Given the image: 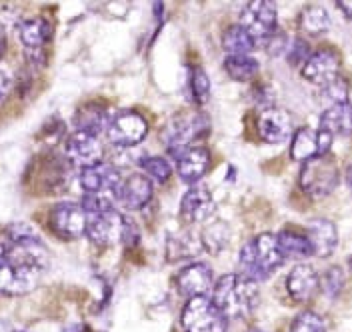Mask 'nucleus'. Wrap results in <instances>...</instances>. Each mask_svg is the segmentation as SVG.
<instances>
[{
  "instance_id": "nucleus-30",
  "label": "nucleus",
  "mask_w": 352,
  "mask_h": 332,
  "mask_svg": "<svg viewBox=\"0 0 352 332\" xmlns=\"http://www.w3.org/2000/svg\"><path fill=\"white\" fill-rule=\"evenodd\" d=\"M140 166L144 168L146 177L156 182H166L170 175H173V166L166 158H160V156H148L140 162Z\"/></svg>"
},
{
  "instance_id": "nucleus-20",
  "label": "nucleus",
  "mask_w": 352,
  "mask_h": 332,
  "mask_svg": "<svg viewBox=\"0 0 352 332\" xmlns=\"http://www.w3.org/2000/svg\"><path fill=\"white\" fill-rule=\"evenodd\" d=\"M110 120L112 118H109L107 107H102L98 102H87V104H82L78 111L74 112V118H72V122H74V126H76L78 133L92 134V136H98V134H102L104 131H109Z\"/></svg>"
},
{
  "instance_id": "nucleus-22",
  "label": "nucleus",
  "mask_w": 352,
  "mask_h": 332,
  "mask_svg": "<svg viewBox=\"0 0 352 332\" xmlns=\"http://www.w3.org/2000/svg\"><path fill=\"white\" fill-rule=\"evenodd\" d=\"M320 131H327L332 136H351L352 134V104H332L330 109L322 112L320 122H318Z\"/></svg>"
},
{
  "instance_id": "nucleus-4",
  "label": "nucleus",
  "mask_w": 352,
  "mask_h": 332,
  "mask_svg": "<svg viewBox=\"0 0 352 332\" xmlns=\"http://www.w3.org/2000/svg\"><path fill=\"white\" fill-rule=\"evenodd\" d=\"M340 173L336 166V160L330 155L316 156L312 160L305 162L300 170V188L307 192L310 199H324L334 192L338 186Z\"/></svg>"
},
{
  "instance_id": "nucleus-5",
  "label": "nucleus",
  "mask_w": 352,
  "mask_h": 332,
  "mask_svg": "<svg viewBox=\"0 0 352 332\" xmlns=\"http://www.w3.org/2000/svg\"><path fill=\"white\" fill-rule=\"evenodd\" d=\"M182 329L184 332H226V314L217 307L212 298L195 296L182 309Z\"/></svg>"
},
{
  "instance_id": "nucleus-9",
  "label": "nucleus",
  "mask_w": 352,
  "mask_h": 332,
  "mask_svg": "<svg viewBox=\"0 0 352 332\" xmlns=\"http://www.w3.org/2000/svg\"><path fill=\"white\" fill-rule=\"evenodd\" d=\"M126 222H129V219L116 210L88 217V241L96 246H110L114 243H122L124 232H126Z\"/></svg>"
},
{
  "instance_id": "nucleus-18",
  "label": "nucleus",
  "mask_w": 352,
  "mask_h": 332,
  "mask_svg": "<svg viewBox=\"0 0 352 332\" xmlns=\"http://www.w3.org/2000/svg\"><path fill=\"white\" fill-rule=\"evenodd\" d=\"M208 166H210V153L202 146H190L176 156L178 177L188 184H195L204 177Z\"/></svg>"
},
{
  "instance_id": "nucleus-31",
  "label": "nucleus",
  "mask_w": 352,
  "mask_h": 332,
  "mask_svg": "<svg viewBox=\"0 0 352 332\" xmlns=\"http://www.w3.org/2000/svg\"><path fill=\"white\" fill-rule=\"evenodd\" d=\"M290 332H327V324L316 312L305 310L292 320Z\"/></svg>"
},
{
  "instance_id": "nucleus-3",
  "label": "nucleus",
  "mask_w": 352,
  "mask_h": 332,
  "mask_svg": "<svg viewBox=\"0 0 352 332\" xmlns=\"http://www.w3.org/2000/svg\"><path fill=\"white\" fill-rule=\"evenodd\" d=\"M217 302L226 318H242L252 314V310L258 307V285L242 274H224L214 285V296Z\"/></svg>"
},
{
  "instance_id": "nucleus-8",
  "label": "nucleus",
  "mask_w": 352,
  "mask_h": 332,
  "mask_svg": "<svg viewBox=\"0 0 352 332\" xmlns=\"http://www.w3.org/2000/svg\"><path fill=\"white\" fill-rule=\"evenodd\" d=\"M88 214L80 204L74 202H60L50 212V228L56 236L65 241H74L87 234Z\"/></svg>"
},
{
  "instance_id": "nucleus-19",
  "label": "nucleus",
  "mask_w": 352,
  "mask_h": 332,
  "mask_svg": "<svg viewBox=\"0 0 352 332\" xmlns=\"http://www.w3.org/2000/svg\"><path fill=\"white\" fill-rule=\"evenodd\" d=\"M318 287H320V278L310 265L294 266L286 278V288H288L290 296L298 302L310 300Z\"/></svg>"
},
{
  "instance_id": "nucleus-38",
  "label": "nucleus",
  "mask_w": 352,
  "mask_h": 332,
  "mask_svg": "<svg viewBox=\"0 0 352 332\" xmlns=\"http://www.w3.org/2000/svg\"><path fill=\"white\" fill-rule=\"evenodd\" d=\"M336 6L342 10V14H344L349 21H352V0H338Z\"/></svg>"
},
{
  "instance_id": "nucleus-29",
  "label": "nucleus",
  "mask_w": 352,
  "mask_h": 332,
  "mask_svg": "<svg viewBox=\"0 0 352 332\" xmlns=\"http://www.w3.org/2000/svg\"><path fill=\"white\" fill-rule=\"evenodd\" d=\"M188 85H190V98H192V102L198 104V107H202L208 100V96H210V80H208L206 72L202 68H192Z\"/></svg>"
},
{
  "instance_id": "nucleus-26",
  "label": "nucleus",
  "mask_w": 352,
  "mask_h": 332,
  "mask_svg": "<svg viewBox=\"0 0 352 332\" xmlns=\"http://www.w3.org/2000/svg\"><path fill=\"white\" fill-rule=\"evenodd\" d=\"M256 45V41L252 38V34L241 26V24H232L224 30L222 34V48L228 52V56H241L248 54Z\"/></svg>"
},
{
  "instance_id": "nucleus-6",
  "label": "nucleus",
  "mask_w": 352,
  "mask_h": 332,
  "mask_svg": "<svg viewBox=\"0 0 352 332\" xmlns=\"http://www.w3.org/2000/svg\"><path fill=\"white\" fill-rule=\"evenodd\" d=\"M210 124L208 118L200 112H180L173 118V122L168 124L164 138H166V146L168 153H173L175 158L182 151L190 148V142H195L197 138L204 136L208 133Z\"/></svg>"
},
{
  "instance_id": "nucleus-14",
  "label": "nucleus",
  "mask_w": 352,
  "mask_h": 332,
  "mask_svg": "<svg viewBox=\"0 0 352 332\" xmlns=\"http://www.w3.org/2000/svg\"><path fill=\"white\" fill-rule=\"evenodd\" d=\"M338 68H340V60L332 50H316L305 63L302 76L312 85L327 87L338 76Z\"/></svg>"
},
{
  "instance_id": "nucleus-39",
  "label": "nucleus",
  "mask_w": 352,
  "mask_h": 332,
  "mask_svg": "<svg viewBox=\"0 0 352 332\" xmlns=\"http://www.w3.org/2000/svg\"><path fill=\"white\" fill-rule=\"evenodd\" d=\"M65 332H90L87 324H70V327H66Z\"/></svg>"
},
{
  "instance_id": "nucleus-35",
  "label": "nucleus",
  "mask_w": 352,
  "mask_h": 332,
  "mask_svg": "<svg viewBox=\"0 0 352 332\" xmlns=\"http://www.w3.org/2000/svg\"><path fill=\"white\" fill-rule=\"evenodd\" d=\"M264 45H266V50L272 54V56H278V54H283L286 50V46H288V38H286L285 32H274L272 36H268L266 41H264Z\"/></svg>"
},
{
  "instance_id": "nucleus-2",
  "label": "nucleus",
  "mask_w": 352,
  "mask_h": 332,
  "mask_svg": "<svg viewBox=\"0 0 352 332\" xmlns=\"http://www.w3.org/2000/svg\"><path fill=\"white\" fill-rule=\"evenodd\" d=\"M283 265L285 256L280 252L276 234L264 232L242 246L241 274L254 283L268 280Z\"/></svg>"
},
{
  "instance_id": "nucleus-25",
  "label": "nucleus",
  "mask_w": 352,
  "mask_h": 332,
  "mask_svg": "<svg viewBox=\"0 0 352 332\" xmlns=\"http://www.w3.org/2000/svg\"><path fill=\"white\" fill-rule=\"evenodd\" d=\"M276 236H278V246H280V252L285 258L300 261V258H308L314 254L312 244L308 241V234L296 232V230H283Z\"/></svg>"
},
{
  "instance_id": "nucleus-27",
  "label": "nucleus",
  "mask_w": 352,
  "mask_h": 332,
  "mask_svg": "<svg viewBox=\"0 0 352 332\" xmlns=\"http://www.w3.org/2000/svg\"><path fill=\"white\" fill-rule=\"evenodd\" d=\"M300 28L308 34H322L330 28V16L327 8L318 4H308L300 12Z\"/></svg>"
},
{
  "instance_id": "nucleus-16",
  "label": "nucleus",
  "mask_w": 352,
  "mask_h": 332,
  "mask_svg": "<svg viewBox=\"0 0 352 332\" xmlns=\"http://www.w3.org/2000/svg\"><path fill=\"white\" fill-rule=\"evenodd\" d=\"M114 195L126 208L138 210V208L146 206L153 199V182L148 177L136 173V175L124 178Z\"/></svg>"
},
{
  "instance_id": "nucleus-28",
  "label": "nucleus",
  "mask_w": 352,
  "mask_h": 332,
  "mask_svg": "<svg viewBox=\"0 0 352 332\" xmlns=\"http://www.w3.org/2000/svg\"><path fill=\"white\" fill-rule=\"evenodd\" d=\"M224 70L230 78L239 80V82H246L250 80L256 72H258V60L248 56V54H241V56H228L224 60Z\"/></svg>"
},
{
  "instance_id": "nucleus-21",
  "label": "nucleus",
  "mask_w": 352,
  "mask_h": 332,
  "mask_svg": "<svg viewBox=\"0 0 352 332\" xmlns=\"http://www.w3.org/2000/svg\"><path fill=\"white\" fill-rule=\"evenodd\" d=\"M307 234L316 256L327 258V256H330L336 250L338 232H336L334 222L327 221V219H316V221H312L308 224Z\"/></svg>"
},
{
  "instance_id": "nucleus-7",
  "label": "nucleus",
  "mask_w": 352,
  "mask_h": 332,
  "mask_svg": "<svg viewBox=\"0 0 352 332\" xmlns=\"http://www.w3.org/2000/svg\"><path fill=\"white\" fill-rule=\"evenodd\" d=\"M241 26H244L252 38L266 41L276 32V4L268 0H252L244 4L241 14Z\"/></svg>"
},
{
  "instance_id": "nucleus-34",
  "label": "nucleus",
  "mask_w": 352,
  "mask_h": 332,
  "mask_svg": "<svg viewBox=\"0 0 352 332\" xmlns=\"http://www.w3.org/2000/svg\"><path fill=\"white\" fill-rule=\"evenodd\" d=\"M324 96L329 98L332 104H344L349 102V82L342 76H336L332 82H329L327 87H322Z\"/></svg>"
},
{
  "instance_id": "nucleus-42",
  "label": "nucleus",
  "mask_w": 352,
  "mask_h": 332,
  "mask_svg": "<svg viewBox=\"0 0 352 332\" xmlns=\"http://www.w3.org/2000/svg\"><path fill=\"white\" fill-rule=\"evenodd\" d=\"M351 268H352V258H351Z\"/></svg>"
},
{
  "instance_id": "nucleus-36",
  "label": "nucleus",
  "mask_w": 352,
  "mask_h": 332,
  "mask_svg": "<svg viewBox=\"0 0 352 332\" xmlns=\"http://www.w3.org/2000/svg\"><path fill=\"white\" fill-rule=\"evenodd\" d=\"M310 50H308V45L305 41H296L292 48H288V63L290 65H300L302 60H308L310 56Z\"/></svg>"
},
{
  "instance_id": "nucleus-12",
  "label": "nucleus",
  "mask_w": 352,
  "mask_h": 332,
  "mask_svg": "<svg viewBox=\"0 0 352 332\" xmlns=\"http://www.w3.org/2000/svg\"><path fill=\"white\" fill-rule=\"evenodd\" d=\"M65 156L70 164L80 166V168H87V166H92V164L100 162L102 146L98 142V136L78 133V131L74 134H70L66 138Z\"/></svg>"
},
{
  "instance_id": "nucleus-37",
  "label": "nucleus",
  "mask_w": 352,
  "mask_h": 332,
  "mask_svg": "<svg viewBox=\"0 0 352 332\" xmlns=\"http://www.w3.org/2000/svg\"><path fill=\"white\" fill-rule=\"evenodd\" d=\"M8 94H10V80H8V76L0 70V107L6 102Z\"/></svg>"
},
{
  "instance_id": "nucleus-33",
  "label": "nucleus",
  "mask_w": 352,
  "mask_h": 332,
  "mask_svg": "<svg viewBox=\"0 0 352 332\" xmlns=\"http://www.w3.org/2000/svg\"><path fill=\"white\" fill-rule=\"evenodd\" d=\"M320 287H322L327 296H332V298L338 296L342 287H344V272H342V268H338V266L329 268L324 272V276L320 278Z\"/></svg>"
},
{
  "instance_id": "nucleus-11",
  "label": "nucleus",
  "mask_w": 352,
  "mask_h": 332,
  "mask_svg": "<svg viewBox=\"0 0 352 332\" xmlns=\"http://www.w3.org/2000/svg\"><path fill=\"white\" fill-rule=\"evenodd\" d=\"M80 186L87 195H112L120 186V173L110 162H96L80 170Z\"/></svg>"
},
{
  "instance_id": "nucleus-10",
  "label": "nucleus",
  "mask_w": 352,
  "mask_h": 332,
  "mask_svg": "<svg viewBox=\"0 0 352 332\" xmlns=\"http://www.w3.org/2000/svg\"><path fill=\"white\" fill-rule=\"evenodd\" d=\"M146 133H148L146 120L138 112L132 111L120 112L118 116H114L107 131L109 140L116 146H136L138 142L144 140Z\"/></svg>"
},
{
  "instance_id": "nucleus-17",
  "label": "nucleus",
  "mask_w": 352,
  "mask_h": 332,
  "mask_svg": "<svg viewBox=\"0 0 352 332\" xmlns=\"http://www.w3.org/2000/svg\"><path fill=\"white\" fill-rule=\"evenodd\" d=\"M256 129H258V134L263 140L270 142V144H278V142H285L292 134V120L286 111L266 109L261 112V116L256 120Z\"/></svg>"
},
{
  "instance_id": "nucleus-32",
  "label": "nucleus",
  "mask_w": 352,
  "mask_h": 332,
  "mask_svg": "<svg viewBox=\"0 0 352 332\" xmlns=\"http://www.w3.org/2000/svg\"><path fill=\"white\" fill-rule=\"evenodd\" d=\"M80 206L88 217H94V214H104L109 210H114V200L110 195H85Z\"/></svg>"
},
{
  "instance_id": "nucleus-41",
  "label": "nucleus",
  "mask_w": 352,
  "mask_h": 332,
  "mask_svg": "<svg viewBox=\"0 0 352 332\" xmlns=\"http://www.w3.org/2000/svg\"><path fill=\"white\" fill-rule=\"evenodd\" d=\"M4 46H6V43H4V34H0V56H2V52H4Z\"/></svg>"
},
{
  "instance_id": "nucleus-23",
  "label": "nucleus",
  "mask_w": 352,
  "mask_h": 332,
  "mask_svg": "<svg viewBox=\"0 0 352 332\" xmlns=\"http://www.w3.org/2000/svg\"><path fill=\"white\" fill-rule=\"evenodd\" d=\"M290 156L294 160L308 162L316 156L322 155V144H320V134L312 129H300L292 134V144H290Z\"/></svg>"
},
{
  "instance_id": "nucleus-24",
  "label": "nucleus",
  "mask_w": 352,
  "mask_h": 332,
  "mask_svg": "<svg viewBox=\"0 0 352 332\" xmlns=\"http://www.w3.org/2000/svg\"><path fill=\"white\" fill-rule=\"evenodd\" d=\"M19 36L28 50H43L52 36V24L46 19H28L19 26Z\"/></svg>"
},
{
  "instance_id": "nucleus-40",
  "label": "nucleus",
  "mask_w": 352,
  "mask_h": 332,
  "mask_svg": "<svg viewBox=\"0 0 352 332\" xmlns=\"http://www.w3.org/2000/svg\"><path fill=\"white\" fill-rule=\"evenodd\" d=\"M346 184H349V188L352 190V162L349 164V168H346Z\"/></svg>"
},
{
  "instance_id": "nucleus-15",
  "label": "nucleus",
  "mask_w": 352,
  "mask_h": 332,
  "mask_svg": "<svg viewBox=\"0 0 352 332\" xmlns=\"http://www.w3.org/2000/svg\"><path fill=\"white\" fill-rule=\"evenodd\" d=\"M212 287V270L204 263H192L184 266L176 276V288L184 296H204V292Z\"/></svg>"
},
{
  "instance_id": "nucleus-13",
  "label": "nucleus",
  "mask_w": 352,
  "mask_h": 332,
  "mask_svg": "<svg viewBox=\"0 0 352 332\" xmlns=\"http://www.w3.org/2000/svg\"><path fill=\"white\" fill-rule=\"evenodd\" d=\"M214 199L206 186H192L190 190L184 192L180 200V214L182 219L190 224L206 222L214 214Z\"/></svg>"
},
{
  "instance_id": "nucleus-1",
  "label": "nucleus",
  "mask_w": 352,
  "mask_h": 332,
  "mask_svg": "<svg viewBox=\"0 0 352 332\" xmlns=\"http://www.w3.org/2000/svg\"><path fill=\"white\" fill-rule=\"evenodd\" d=\"M6 239L0 243V294L21 296L38 287L50 256L30 224L8 226Z\"/></svg>"
}]
</instances>
